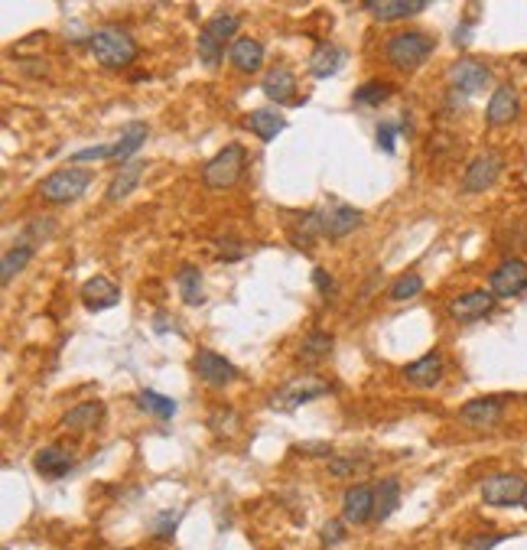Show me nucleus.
<instances>
[{
  "mask_svg": "<svg viewBox=\"0 0 527 550\" xmlns=\"http://www.w3.org/2000/svg\"><path fill=\"white\" fill-rule=\"evenodd\" d=\"M433 49H437V40H433L430 33L400 30L394 36H388V43H384V59L398 72H414V69H420L433 56Z\"/></svg>",
  "mask_w": 527,
  "mask_h": 550,
  "instance_id": "f257e3e1",
  "label": "nucleus"
},
{
  "mask_svg": "<svg viewBox=\"0 0 527 550\" xmlns=\"http://www.w3.org/2000/svg\"><path fill=\"white\" fill-rule=\"evenodd\" d=\"M89 49L95 62L105 65V69H127V65H134V59L140 52L134 36L127 30H121V26H101V30H95L89 36Z\"/></svg>",
  "mask_w": 527,
  "mask_h": 550,
  "instance_id": "f03ea898",
  "label": "nucleus"
},
{
  "mask_svg": "<svg viewBox=\"0 0 527 550\" xmlns=\"http://www.w3.org/2000/svg\"><path fill=\"white\" fill-rule=\"evenodd\" d=\"M241 26V16L238 14H215L212 20H205V26L199 30V43H195V52H199V62L205 69H219L221 56H225V46L238 40L235 33Z\"/></svg>",
  "mask_w": 527,
  "mask_h": 550,
  "instance_id": "7ed1b4c3",
  "label": "nucleus"
},
{
  "mask_svg": "<svg viewBox=\"0 0 527 550\" xmlns=\"http://www.w3.org/2000/svg\"><path fill=\"white\" fill-rule=\"evenodd\" d=\"M244 166H248V150L241 144H225L202 166V186L212 189V193H225V189L238 186V179L244 176Z\"/></svg>",
  "mask_w": 527,
  "mask_h": 550,
  "instance_id": "20e7f679",
  "label": "nucleus"
},
{
  "mask_svg": "<svg viewBox=\"0 0 527 550\" xmlns=\"http://www.w3.org/2000/svg\"><path fill=\"white\" fill-rule=\"evenodd\" d=\"M91 183V173L81 166H62V170L49 173L40 183V195L52 205H72L79 203Z\"/></svg>",
  "mask_w": 527,
  "mask_h": 550,
  "instance_id": "39448f33",
  "label": "nucleus"
},
{
  "mask_svg": "<svg viewBox=\"0 0 527 550\" xmlns=\"http://www.w3.org/2000/svg\"><path fill=\"white\" fill-rule=\"evenodd\" d=\"M329 391H333V384H329V381H323V378H293V381H287V384H280V388L270 394L268 404L274 407V411L290 413V411H296V407L309 404V401H319V397H325Z\"/></svg>",
  "mask_w": 527,
  "mask_h": 550,
  "instance_id": "423d86ee",
  "label": "nucleus"
},
{
  "mask_svg": "<svg viewBox=\"0 0 527 550\" xmlns=\"http://www.w3.org/2000/svg\"><path fill=\"white\" fill-rule=\"evenodd\" d=\"M319 215V225H323V238H329V242H342V238H349L352 232H358L362 228V222H365V215L358 209H352V205L345 203H323L316 209Z\"/></svg>",
  "mask_w": 527,
  "mask_h": 550,
  "instance_id": "0eeeda50",
  "label": "nucleus"
},
{
  "mask_svg": "<svg viewBox=\"0 0 527 550\" xmlns=\"http://www.w3.org/2000/svg\"><path fill=\"white\" fill-rule=\"evenodd\" d=\"M527 482L518 476V472H495L482 482V502L492 505V508H512V505H521L524 498Z\"/></svg>",
  "mask_w": 527,
  "mask_h": 550,
  "instance_id": "6e6552de",
  "label": "nucleus"
},
{
  "mask_svg": "<svg viewBox=\"0 0 527 550\" xmlns=\"http://www.w3.org/2000/svg\"><path fill=\"white\" fill-rule=\"evenodd\" d=\"M502 170H504L502 154H495V150H485V154H479L475 160L469 163V166H466L459 189H463V193H469V195L485 193V189H492V186L498 183Z\"/></svg>",
  "mask_w": 527,
  "mask_h": 550,
  "instance_id": "1a4fd4ad",
  "label": "nucleus"
},
{
  "mask_svg": "<svg viewBox=\"0 0 527 550\" xmlns=\"http://www.w3.org/2000/svg\"><path fill=\"white\" fill-rule=\"evenodd\" d=\"M488 81H492V69L479 59H459V62L449 65V85H453L456 95H479V91L488 89Z\"/></svg>",
  "mask_w": 527,
  "mask_h": 550,
  "instance_id": "9d476101",
  "label": "nucleus"
},
{
  "mask_svg": "<svg viewBox=\"0 0 527 550\" xmlns=\"http://www.w3.org/2000/svg\"><path fill=\"white\" fill-rule=\"evenodd\" d=\"M488 290L502 299H512L518 293L527 290V261L521 258H508L502 261L492 274H488Z\"/></svg>",
  "mask_w": 527,
  "mask_h": 550,
  "instance_id": "9b49d317",
  "label": "nucleus"
},
{
  "mask_svg": "<svg viewBox=\"0 0 527 550\" xmlns=\"http://www.w3.org/2000/svg\"><path fill=\"white\" fill-rule=\"evenodd\" d=\"M504 417V397H472L459 407V421L472 430H492Z\"/></svg>",
  "mask_w": 527,
  "mask_h": 550,
  "instance_id": "f8f14e48",
  "label": "nucleus"
},
{
  "mask_svg": "<svg viewBox=\"0 0 527 550\" xmlns=\"http://www.w3.org/2000/svg\"><path fill=\"white\" fill-rule=\"evenodd\" d=\"M193 368L209 388H225V384H231V381L238 378L235 365L228 362L225 356H219V352H212V348H199V352H195Z\"/></svg>",
  "mask_w": 527,
  "mask_h": 550,
  "instance_id": "ddd939ff",
  "label": "nucleus"
},
{
  "mask_svg": "<svg viewBox=\"0 0 527 550\" xmlns=\"http://www.w3.org/2000/svg\"><path fill=\"white\" fill-rule=\"evenodd\" d=\"M342 518L345 525H368L374 521V486L368 482H355L342 495Z\"/></svg>",
  "mask_w": 527,
  "mask_h": 550,
  "instance_id": "4468645a",
  "label": "nucleus"
},
{
  "mask_svg": "<svg viewBox=\"0 0 527 550\" xmlns=\"http://www.w3.org/2000/svg\"><path fill=\"white\" fill-rule=\"evenodd\" d=\"M495 299L498 297L492 290H469L449 303V316L456 323H475V319H485L495 309Z\"/></svg>",
  "mask_w": 527,
  "mask_h": 550,
  "instance_id": "2eb2a0df",
  "label": "nucleus"
},
{
  "mask_svg": "<svg viewBox=\"0 0 527 550\" xmlns=\"http://www.w3.org/2000/svg\"><path fill=\"white\" fill-rule=\"evenodd\" d=\"M81 303L91 309V313H101V309H111L121 303V287L105 274H95L81 283Z\"/></svg>",
  "mask_w": 527,
  "mask_h": 550,
  "instance_id": "dca6fc26",
  "label": "nucleus"
},
{
  "mask_svg": "<svg viewBox=\"0 0 527 550\" xmlns=\"http://www.w3.org/2000/svg\"><path fill=\"white\" fill-rule=\"evenodd\" d=\"M518 111H521L518 89H514V85H498L485 105V121L492 124V128H504V124H512L514 118H518Z\"/></svg>",
  "mask_w": 527,
  "mask_h": 550,
  "instance_id": "f3484780",
  "label": "nucleus"
},
{
  "mask_svg": "<svg viewBox=\"0 0 527 550\" xmlns=\"http://www.w3.org/2000/svg\"><path fill=\"white\" fill-rule=\"evenodd\" d=\"M447 375V362H443V352H427L417 362H410L404 368V381L414 384V388H437Z\"/></svg>",
  "mask_w": 527,
  "mask_h": 550,
  "instance_id": "a211bd4d",
  "label": "nucleus"
},
{
  "mask_svg": "<svg viewBox=\"0 0 527 550\" xmlns=\"http://www.w3.org/2000/svg\"><path fill=\"white\" fill-rule=\"evenodd\" d=\"M33 469L46 479H62L75 469V453L59 443L42 446V450H36V456H33Z\"/></svg>",
  "mask_w": 527,
  "mask_h": 550,
  "instance_id": "6ab92c4d",
  "label": "nucleus"
},
{
  "mask_svg": "<svg viewBox=\"0 0 527 550\" xmlns=\"http://www.w3.org/2000/svg\"><path fill=\"white\" fill-rule=\"evenodd\" d=\"M430 7L427 0H368L365 10L378 20V24H398L407 16H417Z\"/></svg>",
  "mask_w": 527,
  "mask_h": 550,
  "instance_id": "aec40b11",
  "label": "nucleus"
},
{
  "mask_svg": "<svg viewBox=\"0 0 527 550\" xmlns=\"http://www.w3.org/2000/svg\"><path fill=\"white\" fill-rule=\"evenodd\" d=\"M260 89H264V95H268L270 101H277V105H300V98H296V79H293V72L284 69V65H274V69L264 75Z\"/></svg>",
  "mask_w": 527,
  "mask_h": 550,
  "instance_id": "412c9836",
  "label": "nucleus"
},
{
  "mask_svg": "<svg viewBox=\"0 0 527 550\" xmlns=\"http://www.w3.org/2000/svg\"><path fill=\"white\" fill-rule=\"evenodd\" d=\"M144 170H146V163H144V160L124 163L121 170H118V173L111 176V183H108L105 203H124V199H127V195L140 186V176H144Z\"/></svg>",
  "mask_w": 527,
  "mask_h": 550,
  "instance_id": "4be33fe9",
  "label": "nucleus"
},
{
  "mask_svg": "<svg viewBox=\"0 0 527 550\" xmlns=\"http://www.w3.org/2000/svg\"><path fill=\"white\" fill-rule=\"evenodd\" d=\"M228 62L244 75L258 72L260 65H264V46H260L258 40H251V36H238V40L228 46Z\"/></svg>",
  "mask_w": 527,
  "mask_h": 550,
  "instance_id": "5701e85b",
  "label": "nucleus"
},
{
  "mask_svg": "<svg viewBox=\"0 0 527 550\" xmlns=\"http://www.w3.org/2000/svg\"><path fill=\"white\" fill-rule=\"evenodd\" d=\"M342 65H345V49L335 46V43H319V46L313 49V56H309V72H313V79H333Z\"/></svg>",
  "mask_w": 527,
  "mask_h": 550,
  "instance_id": "b1692460",
  "label": "nucleus"
},
{
  "mask_svg": "<svg viewBox=\"0 0 527 550\" xmlns=\"http://www.w3.org/2000/svg\"><path fill=\"white\" fill-rule=\"evenodd\" d=\"M101 421H105V404L101 401H85V404L65 413L62 427L72 430V433H91L95 427H101Z\"/></svg>",
  "mask_w": 527,
  "mask_h": 550,
  "instance_id": "393cba45",
  "label": "nucleus"
},
{
  "mask_svg": "<svg viewBox=\"0 0 527 550\" xmlns=\"http://www.w3.org/2000/svg\"><path fill=\"white\" fill-rule=\"evenodd\" d=\"M244 128L260 140H274L277 134H284L287 121H284V114L274 111V108H258V111H251L244 118Z\"/></svg>",
  "mask_w": 527,
  "mask_h": 550,
  "instance_id": "a878e982",
  "label": "nucleus"
},
{
  "mask_svg": "<svg viewBox=\"0 0 527 550\" xmlns=\"http://www.w3.org/2000/svg\"><path fill=\"white\" fill-rule=\"evenodd\" d=\"M176 290L186 307H202L205 303V287H202V270L195 264H183L176 270Z\"/></svg>",
  "mask_w": 527,
  "mask_h": 550,
  "instance_id": "bb28decb",
  "label": "nucleus"
},
{
  "mask_svg": "<svg viewBox=\"0 0 527 550\" xmlns=\"http://www.w3.org/2000/svg\"><path fill=\"white\" fill-rule=\"evenodd\" d=\"M400 505V479L388 476L374 486V521H388Z\"/></svg>",
  "mask_w": 527,
  "mask_h": 550,
  "instance_id": "cd10ccee",
  "label": "nucleus"
},
{
  "mask_svg": "<svg viewBox=\"0 0 527 550\" xmlns=\"http://www.w3.org/2000/svg\"><path fill=\"white\" fill-rule=\"evenodd\" d=\"M333 346H335L333 332H325V329L306 332V336H303V342H300V362H303V365L323 362V358H329Z\"/></svg>",
  "mask_w": 527,
  "mask_h": 550,
  "instance_id": "c85d7f7f",
  "label": "nucleus"
},
{
  "mask_svg": "<svg viewBox=\"0 0 527 550\" xmlns=\"http://www.w3.org/2000/svg\"><path fill=\"white\" fill-rule=\"evenodd\" d=\"M33 251H36V248H33L30 242H20V244H14V248H7V254H4V264H0V283H4V287H10V283L16 280V274L30 264Z\"/></svg>",
  "mask_w": 527,
  "mask_h": 550,
  "instance_id": "c756f323",
  "label": "nucleus"
},
{
  "mask_svg": "<svg viewBox=\"0 0 527 550\" xmlns=\"http://www.w3.org/2000/svg\"><path fill=\"white\" fill-rule=\"evenodd\" d=\"M146 144V124L144 121H134V124H127L124 128V134H121V140L111 147V160H130V156L137 154L140 147Z\"/></svg>",
  "mask_w": 527,
  "mask_h": 550,
  "instance_id": "7c9ffc66",
  "label": "nucleus"
},
{
  "mask_svg": "<svg viewBox=\"0 0 527 550\" xmlns=\"http://www.w3.org/2000/svg\"><path fill=\"white\" fill-rule=\"evenodd\" d=\"M134 401H137L140 411L154 413V417H160V421H173V417H176V411H179L173 397H163V394H156V391H140Z\"/></svg>",
  "mask_w": 527,
  "mask_h": 550,
  "instance_id": "2f4dec72",
  "label": "nucleus"
},
{
  "mask_svg": "<svg viewBox=\"0 0 527 550\" xmlns=\"http://www.w3.org/2000/svg\"><path fill=\"white\" fill-rule=\"evenodd\" d=\"M391 95H394V89H391L388 81L372 79V81H365V85H358L352 101H355L358 108H378V105H384Z\"/></svg>",
  "mask_w": 527,
  "mask_h": 550,
  "instance_id": "473e14b6",
  "label": "nucleus"
},
{
  "mask_svg": "<svg viewBox=\"0 0 527 550\" xmlns=\"http://www.w3.org/2000/svg\"><path fill=\"white\" fill-rule=\"evenodd\" d=\"M329 472H333L335 479L365 476V472H372V462L362 460V456H333V460H329Z\"/></svg>",
  "mask_w": 527,
  "mask_h": 550,
  "instance_id": "72a5a7b5",
  "label": "nucleus"
},
{
  "mask_svg": "<svg viewBox=\"0 0 527 550\" xmlns=\"http://www.w3.org/2000/svg\"><path fill=\"white\" fill-rule=\"evenodd\" d=\"M420 293H423V277L410 270V274H400L398 280L391 283L388 297L398 299V303H400V299H414V297H420Z\"/></svg>",
  "mask_w": 527,
  "mask_h": 550,
  "instance_id": "f704fd0d",
  "label": "nucleus"
},
{
  "mask_svg": "<svg viewBox=\"0 0 527 550\" xmlns=\"http://www.w3.org/2000/svg\"><path fill=\"white\" fill-rule=\"evenodd\" d=\"M319 537H323V547H335V544H342L345 537H349L345 518H329L323 525V531H319Z\"/></svg>",
  "mask_w": 527,
  "mask_h": 550,
  "instance_id": "c9c22d12",
  "label": "nucleus"
},
{
  "mask_svg": "<svg viewBox=\"0 0 527 550\" xmlns=\"http://www.w3.org/2000/svg\"><path fill=\"white\" fill-rule=\"evenodd\" d=\"M215 258L225 261V264H235V261H241L244 254H248V248H244V242H238V238H221L219 244H215Z\"/></svg>",
  "mask_w": 527,
  "mask_h": 550,
  "instance_id": "e433bc0d",
  "label": "nucleus"
},
{
  "mask_svg": "<svg viewBox=\"0 0 527 550\" xmlns=\"http://www.w3.org/2000/svg\"><path fill=\"white\" fill-rule=\"evenodd\" d=\"M209 427L215 430V433H231V430L238 427V417H235V411L231 407H215V413H212V421H209Z\"/></svg>",
  "mask_w": 527,
  "mask_h": 550,
  "instance_id": "4c0bfd02",
  "label": "nucleus"
},
{
  "mask_svg": "<svg viewBox=\"0 0 527 550\" xmlns=\"http://www.w3.org/2000/svg\"><path fill=\"white\" fill-rule=\"evenodd\" d=\"M91 160H111V147H108V144L85 147V150H79V154L69 156V163H72V166H79V163H91Z\"/></svg>",
  "mask_w": 527,
  "mask_h": 550,
  "instance_id": "58836bf2",
  "label": "nucleus"
},
{
  "mask_svg": "<svg viewBox=\"0 0 527 550\" xmlns=\"http://www.w3.org/2000/svg\"><path fill=\"white\" fill-rule=\"evenodd\" d=\"M374 138H378V147H381L384 154H394V144H398V128H394V124L391 121L378 124V134H374Z\"/></svg>",
  "mask_w": 527,
  "mask_h": 550,
  "instance_id": "ea45409f",
  "label": "nucleus"
},
{
  "mask_svg": "<svg viewBox=\"0 0 527 550\" xmlns=\"http://www.w3.org/2000/svg\"><path fill=\"white\" fill-rule=\"evenodd\" d=\"M502 541H508V537H504V535H479V537H469L463 550H492V547H498Z\"/></svg>",
  "mask_w": 527,
  "mask_h": 550,
  "instance_id": "a19ab883",
  "label": "nucleus"
},
{
  "mask_svg": "<svg viewBox=\"0 0 527 550\" xmlns=\"http://www.w3.org/2000/svg\"><path fill=\"white\" fill-rule=\"evenodd\" d=\"M313 283H316V290L323 293V297H333L335 293V280L325 268H313Z\"/></svg>",
  "mask_w": 527,
  "mask_h": 550,
  "instance_id": "79ce46f5",
  "label": "nucleus"
},
{
  "mask_svg": "<svg viewBox=\"0 0 527 550\" xmlns=\"http://www.w3.org/2000/svg\"><path fill=\"white\" fill-rule=\"evenodd\" d=\"M296 453L300 456H325V460H333V446L329 443H300L296 446Z\"/></svg>",
  "mask_w": 527,
  "mask_h": 550,
  "instance_id": "37998d69",
  "label": "nucleus"
},
{
  "mask_svg": "<svg viewBox=\"0 0 527 550\" xmlns=\"http://www.w3.org/2000/svg\"><path fill=\"white\" fill-rule=\"evenodd\" d=\"M179 525V511H163L160 518L154 521V531H163V535H170L173 527Z\"/></svg>",
  "mask_w": 527,
  "mask_h": 550,
  "instance_id": "c03bdc74",
  "label": "nucleus"
},
{
  "mask_svg": "<svg viewBox=\"0 0 527 550\" xmlns=\"http://www.w3.org/2000/svg\"><path fill=\"white\" fill-rule=\"evenodd\" d=\"M26 235H33V238H49V235H52V219H36V222H30Z\"/></svg>",
  "mask_w": 527,
  "mask_h": 550,
  "instance_id": "a18cd8bd",
  "label": "nucleus"
},
{
  "mask_svg": "<svg viewBox=\"0 0 527 550\" xmlns=\"http://www.w3.org/2000/svg\"><path fill=\"white\" fill-rule=\"evenodd\" d=\"M521 505H524V508H527V488H524V498H521Z\"/></svg>",
  "mask_w": 527,
  "mask_h": 550,
  "instance_id": "49530a36",
  "label": "nucleus"
}]
</instances>
